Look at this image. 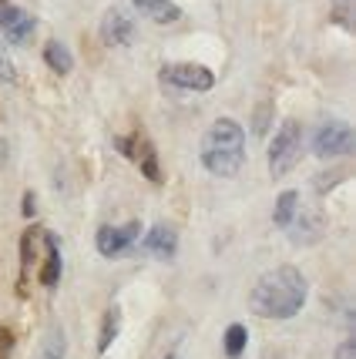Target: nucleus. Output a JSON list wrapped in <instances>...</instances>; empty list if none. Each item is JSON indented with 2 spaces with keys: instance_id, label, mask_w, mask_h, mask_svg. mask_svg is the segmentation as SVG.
I'll use <instances>...</instances> for the list:
<instances>
[{
  "instance_id": "obj_3",
  "label": "nucleus",
  "mask_w": 356,
  "mask_h": 359,
  "mask_svg": "<svg viewBox=\"0 0 356 359\" xmlns=\"http://www.w3.org/2000/svg\"><path fill=\"white\" fill-rule=\"evenodd\" d=\"M299 158H303V125L299 121H282L279 131L272 135V144H269V172H272V178L289 175L299 165Z\"/></svg>"
},
{
  "instance_id": "obj_1",
  "label": "nucleus",
  "mask_w": 356,
  "mask_h": 359,
  "mask_svg": "<svg viewBox=\"0 0 356 359\" xmlns=\"http://www.w3.org/2000/svg\"><path fill=\"white\" fill-rule=\"evenodd\" d=\"M310 296V282L296 266H276L259 276L249 292V309L259 319H293Z\"/></svg>"
},
{
  "instance_id": "obj_6",
  "label": "nucleus",
  "mask_w": 356,
  "mask_h": 359,
  "mask_svg": "<svg viewBox=\"0 0 356 359\" xmlns=\"http://www.w3.org/2000/svg\"><path fill=\"white\" fill-rule=\"evenodd\" d=\"M118 148H121L124 158H131L135 165L141 168V175L148 178V182H161V168H158V151L152 138L145 135V131H135V135H128V138H118Z\"/></svg>"
},
{
  "instance_id": "obj_18",
  "label": "nucleus",
  "mask_w": 356,
  "mask_h": 359,
  "mask_svg": "<svg viewBox=\"0 0 356 359\" xmlns=\"http://www.w3.org/2000/svg\"><path fill=\"white\" fill-rule=\"evenodd\" d=\"M249 346V329L242 323H232V326L225 329V356L229 359H242Z\"/></svg>"
},
{
  "instance_id": "obj_22",
  "label": "nucleus",
  "mask_w": 356,
  "mask_h": 359,
  "mask_svg": "<svg viewBox=\"0 0 356 359\" xmlns=\"http://www.w3.org/2000/svg\"><path fill=\"white\" fill-rule=\"evenodd\" d=\"M24 215H27V219L34 215V195H31V191L24 195Z\"/></svg>"
},
{
  "instance_id": "obj_20",
  "label": "nucleus",
  "mask_w": 356,
  "mask_h": 359,
  "mask_svg": "<svg viewBox=\"0 0 356 359\" xmlns=\"http://www.w3.org/2000/svg\"><path fill=\"white\" fill-rule=\"evenodd\" d=\"M11 349H14V332L11 329H0V359L11 356Z\"/></svg>"
},
{
  "instance_id": "obj_4",
  "label": "nucleus",
  "mask_w": 356,
  "mask_h": 359,
  "mask_svg": "<svg viewBox=\"0 0 356 359\" xmlns=\"http://www.w3.org/2000/svg\"><path fill=\"white\" fill-rule=\"evenodd\" d=\"M353 151V128L343 121H326L312 135V155L319 158H340Z\"/></svg>"
},
{
  "instance_id": "obj_7",
  "label": "nucleus",
  "mask_w": 356,
  "mask_h": 359,
  "mask_svg": "<svg viewBox=\"0 0 356 359\" xmlns=\"http://www.w3.org/2000/svg\"><path fill=\"white\" fill-rule=\"evenodd\" d=\"M161 81L171 88H182V91H212L216 74L202 64H165L161 67Z\"/></svg>"
},
{
  "instance_id": "obj_21",
  "label": "nucleus",
  "mask_w": 356,
  "mask_h": 359,
  "mask_svg": "<svg viewBox=\"0 0 356 359\" xmlns=\"http://www.w3.org/2000/svg\"><path fill=\"white\" fill-rule=\"evenodd\" d=\"M336 359H356V343L353 339H343L340 349H336Z\"/></svg>"
},
{
  "instance_id": "obj_13",
  "label": "nucleus",
  "mask_w": 356,
  "mask_h": 359,
  "mask_svg": "<svg viewBox=\"0 0 356 359\" xmlns=\"http://www.w3.org/2000/svg\"><path fill=\"white\" fill-rule=\"evenodd\" d=\"M131 4H135L138 14H145L148 20H155V24H175L182 17V11L171 0H131Z\"/></svg>"
},
{
  "instance_id": "obj_16",
  "label": "nucleus",
  "mask_w": 356,
  "mask_h": 359,
  "mask_svg": "<svg viewBox=\"0 0 356 359\" xmlns=\"http://www.w3.org/2000/svg\"><path fill=\"white\" fill-rule=\"evenodd\" d=\"M118 329H121V309L111 306L105 319H101V336H98V353H108V346L118 339Z\"/></svg>"
},
{
  "instance_id": "obj_10",
  "label": "nucleus",
  "mask_w": 356,
  "mask_h": 359,
  "mask_svg": "<svg viewBox=\"0 0 356 359\" xmlns=\"http://www.w3.org/2000/svg\"><path fill=\"white\" fill-rule=\"evenodd\" d=\"M44 259H41V269H37V279H41V285L44 289H54L58 282H61V245H58V238L51 232H44V252H41Z\"/></svg>"
},
{
  "instance_id": "obj_11",
  "label": "nucleus",
  "mask_w": 356,
  "mask_h": 359,
  "mask_svg": "<svg viewBox=\"0 0 356 359\" xmlns=\"http://www.w3.org/2000/svg\"><path fill=\"white\" fill-rule=\"evenodd\" d=\"M289 238H293L296 245H312V242H319V235L326 232V222L316 215V212H296V219L289 222Z\"/></svg>"
},
{
  "instance_id": "obj_12",
  "label": "nucleus",
  "mask_w": 356,
  "mask_h": 359,
  "mask_svg": "<svg viewBox=\"0 0 356 359\" xmlns=\"http://www.w3.org/2000/svg\"><path fill=\"white\" fill-rule=\"evenodd\" d=\"M145 249H148V255H155L161 262H171L175 252H178V232L161 222V225H155L152 232L145 235Z\"/></svg>"
},
{
  "instance_id": "obj_17",
  "label": "nucleus",
  "mask_w": 356,
  "mask_h": 359,
  "mask_svg": "<svg viewBox=\"0 0 356 359\" xmlns=\"http://www.w3.org/2000/svg\"><path fill=\"white\" fill-rule=\"evenodd\" d=\"M67 353V339H64V329L61 326H51L44 336V343H41V353L37 359H64Z\"/></svg>"
},
{
  "instance_id": "obj_9",
  "label": "nucleus",
  "mask_w": 356,
  "mask_h": 359,
  "mask_svg": "<svg viewBox=\"0 0 356 359\" xmlns=\"http://www.w3.org/2000/svg\"><path fill=\"white\" fill-rule=\"evenodd\" d=\"M101 37L105 44H114V47H124L135 41V20L124 14L121 7H111L105 20H101Z\"/></svg>"
},
{
  "instance_id": "obj_5",
  "label": "nucleus",
  "mask_w": 356,
  "mask_h": 359,
  "mask_svg": "<svg viewBox=\"0 0 356 359\" xmlns=\"http://www.w3.org/2000/svg\"><path fill=\"white\" fill-rule=\"evenodd\" d=\"M138 235H141L138 219L124 222V225H101L98 235H94V245H98V252H101L105 259H118V255H124V252L138 242Z\"/></svg>"
},
{
  "instance_id": "obj_2",
  "label": "nucleus",
  "mask_w": 356,
  "mask_h": 359,
  "mask_svg": "<svg viewBox=\"0 0 356 359\" xmlns=\"http://www.w3.org/2000/svg\"><path fill=\"white\" fill-rule=\"evenodd\" d=\"M202 165L216 178H232L246 165V131L232 118H218L202 138Z\"/></svg>"
},
{
  "instance_id": "obj_14",
  "label": "nucleus",
  "mask_w": 356,
  "mask_h": 359,
  "mask_svg": "<svg viewBox=\"0 0 356 359\" xmlns=\"http://www.w3.org/2000/svg\"><path fill=\"white\" fill-rule=\"evenodd\" d=\"M44 64L51 71H58V74H67L71 67H74V57H71V50L61 44V41H47L44 44Z\"/></svg>"
},
{
  "instance_id": "obj_8",
  "label": "nucleus",
  "mask_w": 356,
  "mask_h": 359,
  "mask_svg": "<svg viewBox=\"0 0 356 359\" xmlns=\"http://www.w3.org/2000/svg\"><path fill=\"white\" fill-rule=\"evenodd\" d=\"M0 31L4 37L11 41V44H24V41H31V34L37 31V20H34L24 7H7L4 14H0Z\"/></svg>"
},
{
  "instance_id": "obj_23",
  "label": "nucleus",
  "mask_w": 356,
  "mask_h": 359,
  "mask_svg": "<svg viewBox=\"0 0 356 359\" xmlns=\"http://www.w3.org/2000/svg\"><path fill=\"white\" fill-rule=\"evenodd\" d=\"M0 165H7V141H4V135H0Z\"/></svg>"
},
{
  "instance_id": "obj_15",
  "label": "nucleus",
  "mask_w": 356,
  "mask_h": 359,
  "mask_svg": "<svg viewBox=\"0 0 356 359\" xmlns=\"http://www.w3.org/2000/svg\"><path fill=\"white\" fill-rule=\"evenodd\" d=\"M296 212H299V191H282L276 198V208H272V222H276L279 229H289Z\"/></svg>"
},
{
  "instance_id": "obj_24",
  "label": "nucleus",
  "mask_w": 356,
  "mask_h": 359,
  "mask_svg": "<svg viewBox=\"0 0 356 359\" xmlns=\"http://www.w3.org/2000/svg\"><path fill=\"white\" fill-rule=\"evenodd\" d=\"M7 7H11V0H0V14H4V11H7Z\"/></svg>"
},
{
  "instance_id": "obj_25",
  "label": "nucleus",
  "mask_w": 356,
  "mask_h": 359,
  "mask_svg": "<svg viewBox=\"0 0 356 359\" xmlns=\"http://www.w3.org/2000/svg\"><path fill=\"white\" fill-rule=\"evenodd\" d=\"M171 359H175V356H171Z\"/></svg>"
},
{
  "instance_id": "obj_19",
  "label": "nucleus",
  "mask_w": 356,
  "mask_h": 359,
  "mask_svg": "<svg viewBox=\"0 0 356 359\" xmlns=\"http://www.w3.org/2000/svg\"><path fill=\"white\" fill-rule=\"evenodd\" d=\"M0 81H7V84H14L17 74H14V64H11V57L0 50Z\"/></svg>"
}]
</instances>
